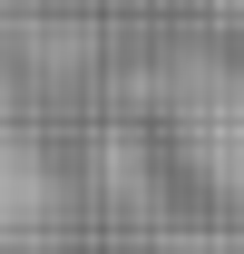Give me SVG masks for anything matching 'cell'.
<instances>
[{"mask_svg": "<svg viewBox=\"0 0 244 254\" xmlns=\"http://www.w3.org/2000/svg\"><path fill=\"white\" fill-rule=\"evenodd\" d=\"M166 147L215 205H244V68L235 59H185L166 88Z\"/></svg>", "mask_w": 244, "mask_h": 254, "instance_id": "cell-1", "label": "cell"}]
</instances>
